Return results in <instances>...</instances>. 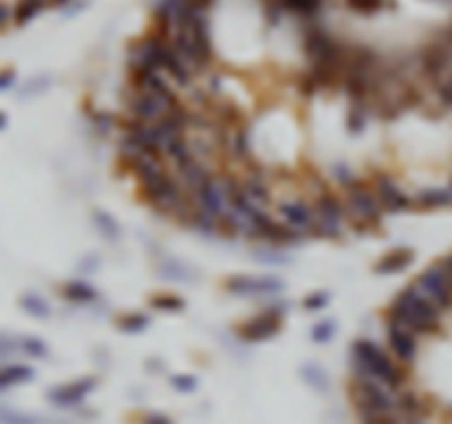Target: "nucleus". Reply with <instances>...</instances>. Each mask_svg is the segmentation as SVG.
Listing matches in <instances>:
<instances>
[{
	"mask_svg": "<svg viewBox=\"0 0 452 424\" xmlns=\"http://www.w3.org/2000/svg\"><path fill=\"white\" fill-rule=\"evenodd\" d=\"M278 212L284 221V225H289L294 232L300 237H315V217L313 208L307 206L305 201L294 199V201H282L278 204Z\"/></svg>",
	"mask_w": 452,
	"mask_h": 424,
	"instance_id": "nucleus-11",
	"label": "nucleus"
},
{
	"mask_svg": "<svg viewBox=\"0 0 452 424\" xmlns=\"http://www.w3.org/2000/svg\"><path fill=\"white\" fill-rule=\"evenodd\" d=\"M33 376H36V371H33V367H29V365H23V363L0 365V391L25 385V382L33 380Z\"/></svg>",
	"mask_w": 452,
	"mask_h": 424,
	"instance_id": "nucleus-18",
	"label": "nucleus"
},
{
	"mask_svg": "<svg viewBox=\"0 0 452 424\" xmlns=\"http://www.w3.org/2000/svg\"><path fill=\"white\" fill-rule=\"evenodd\" d=\"M413 285L420 289L424 297H428L439 309L452 307V285H450V279H448L441 261L426 268L420 276H417V281Z\"/></svg>",
	"mask_w": 452,
	"mask_h": 424,
	"instance_id": "nucleus-7",
	"label": "nucleus"
},
{
	"mask_svg": "<svg viewBox=\"0 0 452 424\" xmlns=\"http://www.w3.org/2000/svg\"><path fill=\"white\" fill-rule=\"evenodd\" d=\"M20 307L25 309V312L33 318H40V320H46L49 316H51V305H49V301L40 294H36V292H27V294L20 297Z\"/></svg>",
	"mask_w": 452,
	"mask_h": 424,
	"instance_id": "nucleus-23",
	"label": "nucleus"
},
{
	"mask_svg": "<svg viewBox=\"0 0 452 424\" xmlns=\"http://www.w3.org/2000/svg\"><path fill=\"white\" fill-rule=\"evenodd\" d=\"M7 20H9V9L3 3H0V27H5Z\"/></svg>",
	"mask_w": 452,
	"mask_h": 424,
	"instance_id": "nucleus-45",
	"label": "nucleus"
},
{
	"mask_svg": "<svg viewBox=\"0 0 452 424\" xmlns=\"http://www.w3.org/2000/svg\"><path fill=\"white\" fill-rule=\"evenodd\" d=\"M93 223L97 227V232L102 235L106 241L117 243L122 237V225L117 223V219L106 210H93Z\"/></svg>",
	"mask_w": 452,
	"mask_h": 424,
	"instance_id": "nucleus-21",
	"label": "nucleus"
},
{
	"mask_svg": "<svg viewBox=\"0 0 452 424\" xmlns=\"http://www.w3.org/2000/svg\"><path fill=\"white\" fill-rule=\"evenodd\" d=\"M115 325H117V330H122L126 334H139L150 325V316L144 312H128L117 318Z\"/></svg>",
	"mask_w": 452,
	"mask_h": 424,
	"instance_id": "nucleus-24",
	"label": "nucleus"
},
{
	"mask_svg": "<svg viewBox=\"0 0 452 424\" xmlns=\"http://www.w3.org/2000/svg\"><path fill=\"white\" fill-rule=\"evenodd\" d=\"M249 164H252V161H249ZM241 184H243L245 197L252 201L254 206H258V208L265 210L267 206L272 204V190H270V186H267V182H265V175L260 170H256V166L247 173L245 179H241Z\"/></svg>",
	"mask_w": 452,
	"mask_h": 424,
	"instance_id": "nucleus-15",
	"label": "nucleus"
},
{
	"mask_svg": "<svg viewBox=\"0 0 452 424\" xmlns=\"http://www.w3.org/2000/svg\"><path fill=\"white\" fill-rule=\"evenodd\" d=\"M439 314L441 309L437 305L424 297L415 285H408L395 297L387 316L406 325L413 334H430L439 325Z\"/></svg>",
	"mask_w": 452,
	"mask_h": 424,
	"instance_id": "nucleus-2",
	"label": "nucleus"
},
{
	"mask_svg": "<svg viewBox=\"0 0 452 424\" xmlns=\"http://www.w3.org/2000/svg\"><path fill=\"white\" fill-rule=\"evenodd\" d=\"M439 102L446 108H452V75L446 80V82H441V87H439Z\"/></svg>",
	"mask_w": 452,
	"mask_h": 424,
	"instance_id": "nucleus-41",
	"label": "nucleus"
},
{
	"mask_svg": "<svg viewBox=\"0 0 452 424\" xmlns=\"http://www.w3.org/2000/svg\"><path fill=\"white\" fill-rule=\"evenodd\" d=\"M331 175L338 179V184L342 186V188H351V186H356L360 179L356 177V173L351 170L346 164H342V161H338V164H333L331 166Z\"/></svg>",
	"mask_w": 452,
	"mask_h": 424,
	"instance_id": "nucleus-35",
	"label": "nucleus"
},
{
	"mask_svg": "<svg viewBox=\"0 0 452 424\" xmlns=\"http://www.w3.org/2000/svg\"><path fill=\"white\" fill-rule=\"evenodd\" d=\"M163 71H168L170 77L175 80L177 85L181 87H190V80H192V69L188 67L186 62H183L177 54L175 49H170L168 58H165V64H163Z\"/></svg>",
	"mask_w": 452,
	"mask_h": 424,
	"instance_id": "nucleus-22",
	"label": "nucleus"
},
{
	"mask_svg": "<svg viewBox=\"0 0 452 424\" xmlns=\"http://www.w3.org/2000/svg\"><path fill=\"white\" fill-rule=\"evenodd\" d=\"M351 371L353 378H375L393 391H399L406 380L404 369L397 367L375 340L368 338H358L351 347Z\"/></svg>",
	"mask_w": 452,
	"mask_h": 424,
	"instance_id": "nucleus-1",
	"label": "nucleus"
},
{
	"mask_svg": "<svg viewBox=\"0 0 452 424\" xmlns=\"http://www.w3.org/2000/svg\"><path fill=\"white\" fill-rule=\"evenodd\" d=\"M170 385H172V389L179 391V394H192L199 385V380L194 376H190V373H175V376L170 378Z\"/></svg>",
	"mask_w": 452,
	"mask_h": 424,
	"instance_id": "nucleus-37",
	"label": "nucleus"
},
{
	"mask_svg": "<svg viewBox=\"0 0 452 424\" xmlns=\"http://www.w3.org/2000/svg\"><path fill=\"white\" fill-rule=\"evenodd\" d=\"M172 44L165 42L163 36H150L142 40L135 49L130 51V73L132 75H144V73H159L163 71L165 58H168Z\"/></svg>",
	"mask_w": 452,
	"mask_h": 424,
	"instance_id": "nucleus-6",
	"label": "nucleus"
},
{
	"mask_svg": "<svg viewBox=\"0 0 452 424\" xmlns=\"http://www.w3.org/2000/svg\"><path fill=\"white\" fill-rule=\"evenodd\" d=\"M331 301V294L325 289H318V292H311V294H307L303 299V307L307 309V312H320V309H325Z\"/></svg>",
	"mask_w": 452,
	"mask_h": 424,
	"instance_id": "nucleus-34",
	"label": "nucleus"
},
{
	"mask_svg": "<svg viewBox=\"0 0 452 424\" xmlns=\"http://www.w3.org/2000/svg\"><path fill=\"white\" fill-rule=\"evenodd\" d=\"M97 268H99L97 256H87V258H82V263H80V272H87V274L95 272Z\"/></svg>",
	"mask_w": 452,
	"mask_h": 424,
	"instance_id": "nucleus-44",
	"label": "nucleus"
},
{
	"mask_svg": "<svg viewBox=\"0 0 452 424\" xmlns=\"http://www.w3.org/2000/svg\"><path fill=\"white\" fill-rule=\"evenodd\" d=\"M62 297H64L66 301L75 303V305H91V303H97V301H99L97 289H95L89 281H82V279L66 281V283L62 285Z\"/></svg>",
	"mask_w": 452,
	"mask_h": 424,
	"instance_id": "nucleus-17",
	"label": "nucleus"
},
{
	"mask_svg": "<svg viewBox=\"0 0 452 424\" xmlns=\"http://www.w3.org/2000/svg\"><path fill=\"white\" fill-rule=\"evenodd\" d=\"M230 294L237 297H276L284 289L278 276H232L223 285Z\"/></svg>",
	"mask_w": 452,
	"mask_h": 424,
	"instance_id": "nucleus-9",
	"label": "nucleus"
},
{
	"mask_svg": "<svg viewBox=\"0 0 452 424\" xmlns=\"http://www.w3.org/2000/svg\"><path fill=\"white\" fill-rule=\"evenodd\" d=\"M15 354H20V336L0 334V361H7Z\"/></svg>",
	"mask_w": 452,
	"mask_h": 424,
	"instance_id": "nucleus-36",
	"label": "nucleus"
},
{
	"mask_svg": "<svg viewBox=\"0 0 452 424\" xmlns=\"http://www.w3.org/2000/svg\"><path fill=\"white\" fill-rule=\"evenodd\" d=\"M401 424H426V422H424V418H413V420H404Z\"/></svg>",
	"mask_w": 452,
	"mask_h": 424,
	"instance_id": "nucleus-46",
	"label": "nucleus"
},
{
	"mask_svg": "<svg viewBox=\"0 0 452 424\" xmlns=\"http://www.w3.org/2000/svg\"><path fill=\"white\" fill-rule=\"evenodd\" d=\"M142 424H175L168 416H163L159 411H150L142 418Z\"/></svg>",
	"mask_w": 452,
	"mask_h": 424,
	"instance_id": "nucleus-42",
	"label": "nucleus"
},
{
	"mask_svg": "<svg viewBox=\"0 0 452 424\" xmlns=\"http://www.w3.org/2000/svg\"><path fill=\"white\" fill-rule=\"evenodd\" d=\"M415 204L426 210L452 206V190L450 188H424L417 192Z\"/></svg>",
	"mask_w": 452,
	"mask_h": 424,
	"instance_id": "nucleus-20",
	"label": "nucleus"
},
{
	"mask_svg": "<svg viewBox=\"0 0 452 424\" xmlns=\"http://www.w3.org/2000/svg\"><path fill=\"white\" fill-rule=\"evenodd\" d=\"M387 338H389V349L393 351V356L399 363L410 365L417 358V338L406 325L387 316Z\"/></svg>",
	"mask_w": 452,
	"mask_h": 424,
	"instance_id": "nucleus-12",
	"label": "nucleus"
},
{
	"mask_svg": "<svg viewBox=\"0 0 452 424\" xmlns=\"http://www.w3.org/2000/svg\"><path fill=\"white\" fill-rule=\"evenodd\" d=\"M300 378L305 380L309 389H313L315 394H329L331 391V378L322 365L318 363H305L300 367Z\"/></svg>",
	"mask_w": 452,
	"mask_h": 424,
	"instance_id": "nucleus-19",
	"label": "nucleus"
},
{
	"mask_svg": "<svg viewBox=\"0 0 452 424\" xmlns=\"http://www.w3.org/2000/svg\"><path fill=\"white\" fill-rule=\"evenodd\" d=\"M194 206L208 212L216 221H221L230 215V197L225 190V175H212L208 184L194 194Z\"/></svg>",
	"mask_w": 452,
	"mask_h": 424,
	"instance_id": "nucleus-8",
	"label": "nucleus"
},
{
	"mask_svg": "<svg viewBox=\"0 0 452 424\" xmlns=\"http://www.w3.org/2000/svg\"><path fill=\"white\" fill-rule=\"evenodd\" d=\"M373 190L377 194V199H379L384 212H391V215H397V212H406L413 206V199H408V194L401 190L395 184V179L389 177L387 173H382V175L375 177Z\"/></svg>",
	"mask_w": 452,
	"mask_h": 424,
	"instance_id": "nucleus-13",
	"label": "nucleus"
},
{
	"mask_svg": "<svg viewBox=\"0 0 452 424\" xmlns=\"http://www.w3.org/2000/svg\"><path fill=\"white\" fill-rule=\"evenodd\" d=\"M49 85H51V77L40 75V77H36V80H31V82H27L25 89L20 91V95H23V97H27V95H38V93L46 91Z\"/></svg>",
	"mask_w": 452,
	"mask_h": 424,
	"instance_id": "nucleus-38",
	"label": "nucleus"
},
{
	"mask_svg": "<svg viewBox=\"0 0 452 424\" xmlns=\"http://www.w3.org/2000/svg\"><path fill=\"white\" fill-rule=\"evenodd\" d=\"M91 122H93V126L99 130V133H104V135H108L111 128L115 126V120L108 116V113H95Z\"/></svg>",
	"mask_w": 452,
	"mask_h": 424,
	"instance_id": "nucleus-40",
	"label": "nucleus"
},
{
	"mask_svg": "<svg viewBox=\"0 0 452 424\" xmlns=\"http://www.w3.org/2000/svg\"><path fill=\"white\" fill-rule=\"evenodd\" d=\"M20 354L33 358V361H40V358L49 356V347L38 336H20Z\"/></svg>",
	"mask_w": 452,
	"mask_h": 424,
	"instance_id": "nucleus-29",
	"label": "nucleus"
},
{
	"mask_svg": "<svg viewBox=\"0 0 452 424\" xmlns=\"http://www.w3.org/2000/svg\"><path fill=\"white\" fill-rule=\"evenodd\" d=\"M15 85V71L13 69H3L0 71V91H7Z\"/></svg>",
	"mask_w": 452,
	"mask_h": 424,
	"instance_id": "nucleus-43",
	"label": "nucleus"
},
{
	"mask_svg": "<svg viewBox=\"0 0 452 424\" xmlns=\"http://www.w3.org/2000/svg\"><path fill=\"white\" fill-rule=\"evenodd\" d=\"M5 126H7V116H5L3 111H0V130H3Z\"/></svg>",
	"mask_w": 452,
	"mask_h": 424,
	"instance_id": "nucleus-47",
	"label": "nucleus"
},
{
	"mask_svg": "<svg viewBox=\"0 0 452 424\" xmlns=\"http://www.w3.org/2000/svg\"><path fill=\"white\" fill-rule=\"evenodd\" d=\"M336 332H338V323L331 320V318H325V320H318L313 328H311V340L318 342V345H327L333 338H336Z\"/></svg>",
	"mask_w": 452,
	"mask_h": 424,
	"instance_id": "nucleus-28",
	"label": "nucleus"
},
{
	"mask_svg": "<svg viewBox=\"0 0 452 424\" xmlns=\"http://www.w3.org/2000/svg\"><path fill=\"white\" fill-rule=\"evenodd\" d=\"M177 173H179L177 179L181 182V186L186 188V192L190 194V197H194V194L208 184V179L214 175L212 168L208 166V161H201L194 155L186 161H181V164L177 166Z\"/></svg>",
	"mask_w": 452,
	"mask_h": 424,
	"instance_id": "nucleus-14",
	"label": "nucleus"
},
{
	"mask_svg": "<svg viewBox=\"0 0 452 424\" xmlns=\"http://www.w3.org/2000/svg\"><path fill=\"white\" fill-rule=\"evenodd\" d=\"M368 120V108L360 106V104H351L349 113H346V130L351 135H360Z\"/></svg>",
	"mask_w": 452,
	"mask_h": 424,
	"instance_id": "nucleus-30",
	"label": "nucleus"
},
{
	"mask_svg": "<svg viewBox=\"0 0 452 424\" xmlns=\"http://www.w3.org/2000/svg\"><path fill=\"white\" fill-rule=\"evenodd\" d=\"M0 424H54L44 418L23 413V411H13V409H0Z\"/></svg>",
	"mask_w": 452,
	"mask_h": 424,
	"instance_id": "nucleus-31",
	"label": "nucleus"
},
{
	"mask_svg": "<svg viewBox=\"0 0 452 424\" xmlns=\"http://www.w3.org/2000/svg\"><path fill=\"white\" fill-rule=\"evenodd\" d=\"M44 5H46V0H18V5H15V11H13V20L18 25H27L44 9Z\"/></svg>",
	"mask_w": 452,
	"mask_h": 424,
	"instance_id": "nucleus-25",
	"label": "nucleus"
},
{
	"mask_svg": "<svg viewBox=\"0 0 452 424\" xmlns=\"http://www.w3.org/2000/svg\"><path fill=\"white\" fill-rule=\"evenodd\" d=\"M450 190H452V182H450Z\"/></svg>",
	"mask_w": 452,
	"mask_h": 424,
	"instance_id": "nucleus-50",
	"label": "nucleus"
},
{
	"mask_svg": "<svg viewBox=\"0 0 452 424\" xmlns=\"http://www.w3.org/2000/svg\"><path fill=\"white\" fill-rule=\"evenodd\" d=\"M313 217H315V237L322 239H342L346 206L331 190H322L313 199Z\"/></svg>",
	"mask_w": 452,
	"mask_h": 424,
	"instance_id": "nucleus-4",
	"label": "nucleus"
},
{
	"mask_svg": "<svg viewBox=\"0 0 452 424\" xmlns=\"http://www.w3.org/2000/svg\"><path fill=\"white\" fill-rule=\"evenodd\" d=\"M97 378L95 376H84V378H77L73 382H66L60 387L49 389V402L54 406H60V409H73V406L82 404L87 400V396H91L93 391L97 389Z\"/></svg>",
	"mask_w": 452,
	"mask_h": 424,
	"instance_id": "nucleus-10",
	"label": "nucleus"
},
{
	"mask_svg": "<svg viewBox=\"0 0 452 424\" xmlns=\"http://www.w3.org/2000/svg\"><path fill=\"white\" fill-rule=\"evenodd\" d=\"M150 307L157 309V312H165V314H177L186 309V301L177 294H155L150 299Z\"/></svg>",
	"mask_w": 452,
	"mask_h": 424,
	"instance_id": "nucleus-27",
	"label": "nucleus"
},
{
	"mask_svg": "<svg viewBox=\"0 0 452 424\" xmlns=\"http://www.w3.org/2000/svg\"><path fill=\"white\" fill-rule=\"evenodd\" d=\"M284 312H287V305L282 301L274 303L270 307H265L260 314L252 316L249 320L241 323L237 328V336L243 342H265L272 340L274 336H278L282 332V320H284Z\"/></svg>",
	"mask_w": 452,
	"mask_h": 424,
	"instance_id": "nucleus-5",
	"label": "nucleus"
},
{
	"mask_svg": "<svg viewBox=\"0 0 452 424\" xmlns=\"http://www.w3.org/2000/svg\"><path fill=\"white\" fill-rule=\"evenodd\" d=\"M254 256L256 258H260V261H265V263H274V266H284L289 261V256L284 254L280 248H276V246H265L263 248H256L254 250Z\"/></svg>",
	"mask_w": 452,
	"mask_h": 424,
	"instance_id": "nucleus-33",
	"label": "nucleus"
},
{
	"mask_svg": "<svg viewBox=\"0 0 452 424\" xmlns=\"http://www.w3.org/2000/svg\"><path fill=\"white\" fill-rule=\"evenodd\" d=\"M280 5L300 15H313L322 7V0H280Z\"/></svg>",
	"mask_w": 452,
	"mask_h": 424,
	"instance_id": "nucleus-32",
	"label": "nucleus"
},
{
	"mask_svg": "<svg viewBox=\"0 0 452 424\" xmlns=\"http://www.w3.org/2000/svg\"><path fill=\"white\" fill-rule=\"evenodd\" d=\"M349 5L362 13H373L384 7V0H349Z\"/></svg>",
	"mask_w": 452,
	"mask_h": 424,
	"instance_id": "nucleus-39",
	"label": "nucleus"
},
{
	"mask_svg": "<svg viewBox=\"0 0 452 424\" xmlns=\"http://www.w3.org/2000/svg\"><path fill=\"white\" fill-rule=\"evenodd\" d=\"M196 3H199L201 7H206V9H208V5L212 3V0H196Z\"/></svg>",
	"mask_w": 452,
	"mask_h": 424,
	"instance_id": "nucleus-48",
	"label": "nucleus"
},
{
	"mask_svg": "<svg viewBox=\"0 0 452 424\" xmlns=\"http://www.w3.org/2000/svg\"><path fill=\"white\" fill-rule=\"evenodd\" d=\"M346 217L353 221L356 227H362V230H368V227H375L382 223L384 217V208L377 199L375 190L368 188L362 179L356 184L346 188Z\"/></svg>",
	"mask_w": 452,
	"mask_h": 424,
	"instance_id": "nucleus-3",
	"label": "nucleus"
},
{
	"mask_svg": "<svg viewBox=\"0 0 452 424\" xmlns=\"http://www.w3.org/2000/svg\"><path fill=\"white\" fill-rule=\"evenodd\" d=\"M54 3H56V5H66L69 0H54Z\"/></svg>",
	"mask_w": 452,
	"mask_h": 424,
	"instance_id": "nucleus-49",
	"label": "nucleus"
},
{
	"mask_svg": "<svg viewBox=\"0 0 452 424\" xmlns=\"http://www.w3.org/2000/svg\"><path fill=\"white\" fill-rule=\"evenodd\" d=\"M415 261V250L413 248H393L391 252L384 254L375 263V274H397L406 270Z\"/></svg>",
	"mask_w": 452,
	"mask_h": 424,
	"instance_id": "nucleus-16",
	"label": "nucleus"
},
{
	"mask_svg": "<svg viewBox=\"0 0 452 424\" xmlns=\"http://www.w3.org/2000/svg\"><path fill=\"white\" fill-rule=\"evenodd\" d=\"M159 274L165 276L168 281H181V283H186L190 281V268L188 266H183L181 261H175V258H165L161 261V266H159Z\"/></svg>",
	"mask_w": 452,
	"mask_h": 424,
	"instance_id": "nucleus-26",
	"label": "nucleus"
}]
</instances>
